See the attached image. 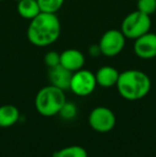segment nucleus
I'll use <instances>...</instances> for the list:
<instances>
[{"instance_id":"nucleus-1","label":"nucleus","mask_w":156,"mask_h":157,"mask_svg":"<svg viewBox=\"0 0 156 157\" xmlns=\"http://www.w3.org/2000/svg\"><path fill=\"white\" fill-rule=\"evenodd\" d=\"M61 34V23L57 14L41 12L32 18L27 28V39L33 46L47 47Z\"/></svg>"},{"instance_id":"nucleus-2","label":"nucleus","mask_w":156,"mask_h":157,"mask_svg":"<svg viewBox=\"0 0 156 157\" xmlns=\"http://www.w3.org/2000/svg\"><path fill=\"white\" fill-rule=\"evenodd\" d=\"M118 92L127 101H138L149 94L151 90V79L144 72L139 70H126L120 73Z\"/></svg>"},{"instance_id":"nucleus-3","label":"nucleus","mask_w":156,"mask_h":157,"mask_svg":"<svg viewBox=\"0 0 156 157\" xmlns=\"http://www.w3.org/2000/svg\"><path fill=\"white\" fill-rule=\"evenodd\" d=\"M65 101L64 91L50 85L42 88L36 93L34 105L38 112L43 117H54L59 114Z\"/></svg>"},{"instance_id":"nucleus-4","label":"nucleus","mask_w":156,"mask_h":157,"mask_svg":"<svg viewBox=\"0 0 156 157\" xmlns=\"http://www.w3.org/2000/svg\"><path fill=\"white\" fill-rule=\"evenodd\" d=\"M151 26H152V21H151L150 15H146L136 10L127 14L123 18L120 30L126 39L135 41L139 36L150 31Z\"/></svg>"},{"instance_id":"nucleus-5","label":"nucleus","mask_w":156,"mask_h":157,"mask_svg":"<svg viewBox=\"0 0 156 157\" xmlns=\"http://www.w3.org/2000/svg\"><path fill=\"white\" fill-rule=\"evenodd\" d=\"M126 37L119 29H110L103 33L98 46L102 55L106 57H116L122 52L126 43Z\"/></svg>"},{"instance_id":"nucleus-6","label":"nucleus","mask_w":156,"mask_h":157,"mask_svg":"<svg viewBox=\"0 0 156 157\" xmlns=\"http://www.w3.org/2000/svg\"><path fill=\"white\" fill-rule=\"evenodd\" d=\"M96 79L95 74L92 73L89 70H81L76 71L72 75L71 85H70V90L77 96H88L95 90Z\"/></svg>"},{"instance_id":"nucleus-7","label":"nucleus","mask_w":156,"mask_h":157,"mask_svg":"<svg viewBox=\"0 0 156 157\" xmlns=\"http://www.w3.org/2000/svg\"><path fill=\"white\" fill-rule=\"evenodd\" d=\"M116 116L111 109L98 106L92 109L89 114V124L97 132H108L115 127Z\"/></svg>"},{"instance_id":"nucleus-8","label":"nucleus","mask_w":156,"mask_h":157,"mask_svg":"<svg viewBox=\"0 0 156 157\" xmlns=\"http://www.w3.org/2000/svg\"><path fill=\"white\" fill-rule=\"evenodd\" d=\"M134 52L140 59H153L156 57V33L149 31L134 42Z\"/></svg>"},{"instance_id":"nucleus-9","label":"nucleus","mask_w":156,"mask_h":157,"mask_svg":"<svg viewBox=\"0 0 156 157\" xmlns=\"http://www.w3.org/2000/svg\"><path fill=\"white\" fill-rule=\"evenodd\" d=\"M85 55L75 48L65 49L60 54V64L72 73L81 70L85 65Z\"/></svg>"},{"instance_id":"nucleus-10","label":"nucleus","mask_w":156,"mask_h":157,"mask_svg":"<svg viewBox=\"0 0 156 157\" xmlns=\"http://www.w3.org/2000/svg\"><path fill=\"white\" fill-rule=\"evenodd\" d=\"M72 75H73V73L71 71L67 70L60 64V65L56 66V67L49 68L48 78H49L50 85L65 91V90L70 89Z\"/></svg>"},{"instance_id":"nucleus-11","label":"nucleus","mask_w":156,"mask_h":157,"mask_svg":"<svg viewBox=\"0 0 156 157\" xmlns=\"http://www.w3.org/2000/svg\"><path fill=\"white\" fill-rule=\"evenodd\" d=\"M120 72L110 65H104L95 73V79L97 86L102 88H111L117 86Z\"/></svg>"},{"instance_id":"nucleus-12","label":"nucleus","mask_w":156,"mask_h":157,"mask_svg":"<svg viewBox=\"0 0 156 157\" xmlns=\"http://www.w3.org/2000/svg\"><path fill=\"white\" fill-rule=\"evenodd\" d=\"M19 117L21 113L16 106L10 105V104L0 106V127L1 128H8L16 124L19 120Z\"/></svg>"},{"instance_id":"nucleus-13","label":"nucleus","mask_w":156,"mask_h":157,"mask_svg":"<svg viewBox=\"0 0 156 157\" xmlns=\"http://www.w3.org/2000/svg\"><path fill=\"white\" fill-rule=\"evenodd\" d=\"M17 13L24 19L30 21L41 13L38 0H19L17 1Z\"/></svg>"},{"instance_id":"nucleus-14","label":"nucleus","mask_w":156,"mask_h":157,"mask_svg":"<svg viewBox=\"0 0 156 157\" xmlns=\"http://www.w3.org/2000/svg\"><path fill=\"white\" fill-rule=\"evenodd\" d=\"M54 157H88V152L80 145L65 147L52 154Z\"/></svg>"},{"instance_id":"nucleus-15","label":"nucleus","mask_w":156,"mask_h":157,"mask_svg":"<svg viewBox=\"0 0 156 157\" xmlns=\"http://www.w3.org/2000/svg\"><path fill=\"white\" fill-rule=\"evenodd\" d=\"M64 1L65 0H38V3L41 12L57 14V12L62 8Z\"/></svg>"},{"instance_id":"nucleus-16","label":"nucleus","mask_w":156,"mask_h":157,"mask_svg":"<svg viewBox=\"0 0 156 157\" xmlns=\"http://www.w3.org/2000/svg\"><path fill=\"white\" fill-rule=\"evenodd\" d=\"M77 114V107L74 103L71 101H65L64 105L62 106L60 112H59V116L61 117L64 120H72L74 119Z\"/></svg>"},{"instance_id":"nucleus-17","label":"nucleus","mask_w":156,"mask_h":157,"mask_svg":"<svg viewBox=\"0 0 156 157\" xmlns=\"http://www.w3.org/2000/svg\"><path fill=\"white\" fill-rule=\"evenodd\" d=\"M137 10L151 16L156 12V0H137Z\"/></svg>"},{"instance_id":"nucleus-18","label":"nucleus","mask_w":156,"mask_h":157,"mask_svg":"<svg viewBox=\"0 0 156 157\" xmlns=\"http://www.w3.org/2000/svg\"><path fill=\"white\" fill-rule=\"evenodd\" d=\"M44 63L47 65L48 68H52L60 65V54L56 50L48 52L44 56Z\"/></svg>"},{"instance_id":"nucleus-19","label":"nucleus","mask_w":156,"mask_h":157,"mask_svg":"<svg viewBox=\"0 0 156 157\" xmlns=\"http://www.w3.org/2000/svg\"><path fill=\"white\" fill-rule=\"evenodd\" d=\"M89 54L91 55V56H93V57H97L98 55H102L98 44L96 46L95 45H92L91 47L89 48Z\"/></svg>"},{"instance_id":"nucleus-20","label":"nucleus","mask_w":156,"mask_h":157,"mask_svg":"<svg viewBox=\"0 0 156 157\" xmlns=\"http://www.w3.org/2000/svg\"><path fill=\"white\" fill-rule=\"evenodd\" d=\"M0 1H3V0H0Z\"/></svg>"},{"instance_id":"nucleus-21","label":"nucleus","mask_w":156,"mask_h":157,"mask_svg":"<svg viewBox=\"0 0 156 157\" xmlns=\"http://www.w3.org/2000/svg\"><path fill=\"white\" fill-rule=\"evenodd\" d=\"M16 1H19V0H16Z\"/></svg>"}]
</instances>
